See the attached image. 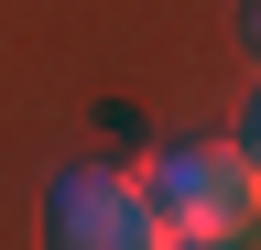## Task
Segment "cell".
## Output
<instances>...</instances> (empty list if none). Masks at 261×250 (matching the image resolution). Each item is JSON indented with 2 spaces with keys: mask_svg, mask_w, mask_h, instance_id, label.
<instances>
[{
  "mask_svg": "<svg viewBox=\"0 0 261 250\" xmlns=\"http://www.w3.org/2000/svg\"><path fill=\"white\" fill-rule=\"evenodd\" d=\"M130 174H142L163 239H240L250 217H261L250 142H163V152H130Z\"/></svg>",
  "mask_w": 261,
  "mask_h": 250,
  "instance_id": "1",
  "label": "cell"
},
{
  "mask_svg": "<svg viewBox=\"0 0 261 250\" xmlns=\"http://www.w3.org/2000/svg\"><path fill=\"white\" fill-rule=\"evenodd\" d=\"M44 239L55 250H163V217H152L130 163H76L44 196Z\"/></svg>",
  "mask_w": 261,
  "mask_h": 250,
  "instance_id": "2",
  "label": "cell"
},
{
  "mask_svg": "<svg viewBox=\"0 0 261 250\" xmlns=\"http://www.w3.org/2000/svg\"><path fill=\"white\" fill-rule=\"evenodd\" d=\"M163 250H228V239H163Z\"/></svg>",
  "mask_w": 261,
  "mask_h": 250,
  "instance_id": "3",
  "label": "cell"
}]
</instances>
